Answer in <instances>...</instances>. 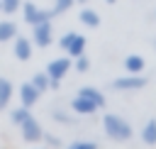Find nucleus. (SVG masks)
Returning <instances> with one entry per match:
<instances>
[{"label": "nucleus", "mask_w": 156, "mask_h": 149, "mask_svg": "<svg viewBox=\"0 0 156 149\" xmlns=\"http://www.w3.org/2000/svg\"><path fill=\"white\" fill-rule=\"evenodd\" d=\"M71 66H73V61H71V56H56V59H51L49 64H46V76L49 78H56V81H63V76L71 71Z\"/></svg>", "instance_id": "0eeeda50"}, {"label": "nucleus", "mask_w": 156, "mask_h": 149, "mask_svg": "<svg viewBox=\"0 0 156 149\" xmlns=\"http://www.w3.org/2000/svg\"><path fill=\"white\" fill-rule=\"evenodd\" d=\"M58 46L66 51V56L76 59V56L85 54V37L78 34V32H66V34L58 37Z\"/></svg>", "instance_id": "f03ea898"}, {"label": "nucleus", "mask_w": 156, "mask_h": 149, "mask_svg": "<svg viewBox=\"0 0 156 149\" xmlns=\"http://www.w3.org/2000/svg\"><path fill=\"white\" fill-rule=\"evenodd\" d=\"M17 34H20V29L12 20H0V42H12Z\"/></svg>", "instance_id": "f3484780"}, {"label": "nucleus", "mask_w": 156, "mask_h": 149, "mask_svg": "<svg viewBox=\"0 0 156 149\" xmlns=\"http://www.w3.org/2000/svg\"><path fill=\"white\" fill-rule=\"evenodd\" d=\"M98 147H100V144L93 142V139H76V142L66 144V149H98Z\"/></svg>", "instance_id": "4be33fe9"}, {"label": "nucleus", "mask_w": 156, "mask_h": 149, "mask_svg": "<svg viewBox=\"0 0 156 149\" xmlns=\"http://www.w3.org/2000/svg\"><path fill=\"white\" fill-rule=\"evenodd\" d=\"M51 120H56V122H61V125H68V127H73L76 125V112H71V110H63V107H51Z\"/></svg>", "instance_id": "dca6fc26"}, {"label": "nucleus", "mask_w": 156, "mask_h": 149, "mask_svg": "<svg viewBox=\"0 0 156 149\" xmlns=\"http://www.w3.org/2000/svg\"><path fill=\"white\" fill-rule=\"evenodd\" d=\"M102 132L112 142H129L134 137V127L117 112H105L102 115Z\"/></svg>", "instance_id": "f257e3e1"}, {"label": "nucleus", "mask_w": 156, "mask_h": 149, "mask_svg": "<svg viewBox=\"0 0 156 149\" xmlns=\"http://www.w3.org/2000/svg\"><path fill=\"white\" fill-rule=\"evenodd\" d=\"M12 42H15V46H12V54H15V59H20V61H29V59H32V51H34V44H32V39H27V37L17 34Z\"/></svg>", "instance_id": "1a4fd4ad"}, {"label": "nucleus", "mask_w": 156, "mask_h": 149, "mask_svg": "<svg viewBox=\"0 0 156 149\" xmlns=\"http://www.w3.org/2000/svg\"><path fill=\"white\" fill-rule=\"evenodd\" d=\"M78 20H80V24H83V27H90V29H98V27H100V22H102V20H100V15H98L93 7H83V10L78 12Z\"/></svg>", "instance_id": "f8f14e48"}, {"label": "nucleus", "mask_w": 156, "mask_h": 149, "mask_svg": "<svg viewBox=\"0 0 156 149\" xmlns=\"http://www.w3.org/2000/svg\"><path fill=\"white\" fill-rule=\"evenodd\" d=\"M51 42H54V24H51V20L32 24V44L34 46L46 49V46H51Z\"/></svg>", "instance_id": "7ed1b4c3"}, {"label": "nucleus", "mask_w": 156, "mask_h": 149, "mask_svg": "<svg viewBox=\"0 0 156 149\" xmlns=\"http://www.w3.org/2000/svg\"><path fill=\"white\" fill-rule=\"evenodd\" d=\"M20 127V134H22V139L27 142V144H39L41 142V137H44V127L39 125V120L34 117V115H29L22 125H17Z\"/></svg>", "instance_id": "39448f33"}, {"label": "nucleus", "mask_w": 156, "mask_h": 149, "mask_svg": "<svg viewBox=\"0 0 156 149\" xmlns=\"http://www.w3.org/2000/svg\"><path fill=\"white\" fill-rule=\"evenodd\" d=\"M39 98H41V93L32 85V83H20V105H24V107H34L37 103H39Z\"/></svg>", "instance_id": "9d476101"}, {"label": "nucleus", "mask_w": 156, "mask_h": 149, "mask_svg": "<svg viewBox=\"0 0 156 149\" xmlns=\"http://www.w3.org/2000/svg\"><path fill=\"white\" fill-rule=\"evenodd\" d=\"M12 93H15L12 81H10V78H5V76H0V110H5V107L10 105Z\"/></svg>", "instance_id": "2eb2a0df"}, {"label": "nucleus", "mask_w": 156, "mask_h": 149, "mask_svg": "<svg viewBox=\"0 0 156 149\" xmlns=\"http://www.w3.org/2000/svg\"><path fill=\"white\" fill-rule=\"evenodd\" d=\"M71 68H76L78 73H88V71H90V59H88L85 54H80V56L73 59V66H71Z\"/></svg>", "instance_id": "412c9836"}, {"label": "nucleus", "mask_w": 156, "mask_h": 149, "mask_svg": "<svg viewBox=\"0 0 156 149\" xmlns=\"http://www.w3.org/2000/svg\"><path fill=\"white\" fill-rule=\"evenodd\" d=\"M73 2H76V0H54V15H63V12H68V10L73 7Z\"/></svg>", "instance_id": "5701e85b"}, {"label": "nucleus", "mask_w": 156, "mask_h": 149, "mask_svg": "<svg viewBox=\"0 0 156 149\" xmlns=\"http://www.w3.org/2000/svg\"><path fill=\"white\" fill-rule=\"evenodd\" d=\"M78 2H80V5H85V2H88V0H78Z\"/></svg>", "instance_id": "393cba45"}, {"label": "nucleus", "mask_w": 156, "mask_h": 149, "mask_svg": "<svg viewBox=\"0 0 156 149\" xmlns=\"http://www.w3.org/2000/svg\"><path fill=\"white\" fill-rule=\"evenodd\" d=\"M78 95H83V98L93 100L98 107H105V93H102V90H98L95 85H83V88H78Z\"/></svg>", "instance_id": "ddd939ff"}, {"label": "nucleus", "mask_w": 156, "mask_h": 149, "mask_svg": "<svg viewBox=\"0 0 156 149\" xmlns=\"http://www.w3.org/2000/svg\"><path fill=\"white\" fill-rule=\"evenodd\" d=\"M154 49H156V39H154Z\"/></svg>", "instance_id": "bb28decb"}, {"label": "nucleus", "mask_w": 156, "mask_h": 149, "mask_svg": "<svg viewBox=\"0 0 156 149\" xmlns=\"http://www.w3.org/2000/svg\"><path fill=\"white\" fill-rule=\"evenodd\" d=\"M20 7H22V0H0V12H5V15L20 12Z\"/></svg>", "instance_id": "aec40b11"}, {"label": "nucleus", "mask_w": 156, "mask_h": 149, "mask_svg": "<svg viewBox=\"0 0 156 149\" xmlns=\"http://www.w3.org/2000/svg\"><path fill=\"white\" fill-rule=\"evenodd\" d=\"M41 142H46V147H61V137H56V134H49V132H44Z\"/></svg>", "instance_id": "b1692460"}, {"label": "nucleus", "mask_w": 156, "mask_h": 149, "mask_svg": "<svg viewBox=\"0 0 156 149\" xmlns=\"http://www.w3.org/2000/svg\"><path fill=\"white\" fill-rule=\"evenodd\" d=\"M29 83H32L39 93H46V90H49V76H46V71H37Z\"/></svg>", "instance_id": "a211bd4d"}, {"label": "nucleus", "mask_w": 156, "mask_h": 149, "mask_svg": "<svg viewBox=\"0 0 156 149\" xmlns=\"http://www.w3.org/2000/svg\"><path fill=\"white\" fill-rule=\"evenodd\" d=\"M124 71L127 73H144V68H146V59L141 56V54H129L127 59H124Z\"/></svg>", "instance_id": "9b49d317"}, {"label": "nucleus", "mask_w": 156, "mask_h": 149, "mask_svg": "<svg viewBox=\"0 0 156 149\" xmlns=\"http://www.w3.org/2000/svg\"><path fill=\"white\" fill-rule=\"evenodd\" d=\"M146 85V76L144 73H127V76H119L110 83L112 90H119V93H127V90H141Z\"/></svg>", "instance_id": "20e7f679"}, {"label": "nucleus", "mask_w": 156, "mask_h": 149, "mask_svg": "<svg viewBox=\"0 0 156 149\" xmlns=\"http://www.w3.org/2000/svg\"><path fill=\"white\" fill-rule=\"evenodd\" d=\"M68 110H71V112H76L78 117H90V115H95L100 107H98L93 100H88V98H83V95H78V93H76V95L71 98V103H68Z\"/></svg>", "instance_id": "6e6552de"}, {"label": "nucleus", "mask_w": 156, "mask_h": 149, "mask_svg": "<svg viewBox=\"0 0 156 149\" xmlns=\"http://www.w3.org/2000/svg\"><path fill=\"white\" fill-rule=\"evenodd\" d=\"M22 20L32 27L37 22H46V20H54V10H44V7H37L34 2H22Z\"/></svg>", "instance_id": "423d86ee"}, {"label": "nucleus", "mask_w": 156, "mask_h": 149, "mask_svg": "<svg viewBox=\"0 0 156 149\" xmlns=\"http://www.w3.org/2000/svg\"><path fill=\"white\" fill-rule=\"evenodd\" d=\"M139 137H141V142H144V144H149V147H154V144H156V117H149V120L144 122V127H141Z\"/></svg>", "instance_id": "4468645a"}, {"label": "nucleus", "mask_w": 156, "mask_h": 149, "mask_svg": "<svg viewBox=\"0 0 156 149\" xmlns=\"http://www.w3.org/2000/svg\"><path fill=\"white\" fill-rule=\"evenodd\" d=\"M39 149H44V147H39Z\"/></svg>", "instance_id": "cd10ccee"}, {"label": "nucleus", "mask_w": 156, "mask_h": 149, "mask_svg": "<svg viewBox=\"0 0 156 149\" xmlns=\"http://www.w3.org/2000/svg\"><path fill=\"white\" fill-rule=\"evenodd\" d=\"M107 2H110V5H112V2H117V0H107Z\"/></svg>", "instance_id": "a878e982"}, {"label": "nucleus", "mask_w": 156, "mask_h": 149, "mask_svg": "<svg viewBox=\"0 0 156 149\" xmlns=\"http://www.w3.org/2000/svg\"><path fill=\"white\" fill-rule=\"evenodd\" d=\"M29 115H32V112H29V107L20 105V107H15V110L10 112V120H12V125H22V122H24Z\"/></svg>", "instance_id": "6ab92c4d"}]
</instances>
